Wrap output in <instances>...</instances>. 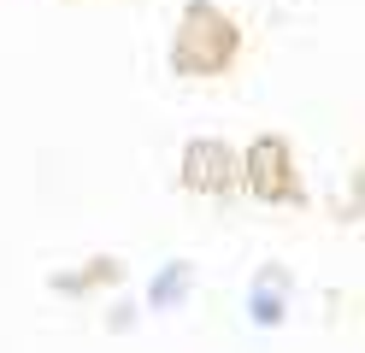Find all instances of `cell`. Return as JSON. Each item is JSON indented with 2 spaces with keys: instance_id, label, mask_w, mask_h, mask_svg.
I'll return each instance as SVG.
<instances>
[{
  "instance_id": "6da1fadb",
  "label": "cell",
  "mask_w": 365,
  "mask_h": 353,
  "mask_svg": "<svg viewBox=\"0 0 365 353\" xmlns=\"http://www.w3.org/2000/svg\"><path fill=\"white\" fill-rule=\"evenodd\" d=\"M236 47H242V30L212 6V0H195V6L182 12L177 36H171V65L182 77H218V71H230Z\"/></svg>"
},
{
  "instance_id": "7a4b0ae2",
  "label": "cell",
  "mask_w": 365,
  "mask_h": 353,
  "mask_svg": "<svg viewBox=\"0 0 365 353\" xmlns=\"http://www.w3.org/2000/svg\"><path fill=\"white\" fill-rule=\"evenodd\" d=\"M247 188H254V200L301 206V177H294V153L283 135H259L247 148Z\"/></svg>"
},
{
  "instance_id": "3957f363",
  "label": "cell",
  "mask_w": 365,
  "mask_h": 353,
  "mask_svg": "<svg viewBox=\"0 0 365 353\" xmlns=\"http://www.w3.org/2000/svg\"><path fill=\"white\" fill-rule=\"evenodd\" d=\"M177 183L189 188V195H230V183H236V159H230V148H224V141H212V135H195L189 148H182Z\"/></svg>"
},
{
  "instance_id": "277c9868",
  "label": "cell",
  "mask_w": 365,
  "mask_h": 353,
  "mask_svg": "<svg viewBox=\"0 0 365 353\" xmlns=\"http://www.w3.org/2000/svg\"><path fill=\"white\" fill-rule=\"evenodd\" d=\"M283 289H289L283 271H265V277L254 282V324H277V318H283Z\"/></svg>"
},
{
  "instance_id": "5b68a950",
  "label": "cell",
  "mask_w": 365,
  "mask_h": 353,
  "mask_svg": "<svg viewBox=\"0 0 365 353\" xmlns=\"http://www.w3.org/2000/svg\"><path fill=\"white\" fill-rule=\"evenodd\" d=\"M182 289H189V265H165V271H159V282H153V306L182 300Z\"/></svg>"
},
{
  "instance_id": "8992f818",
  "label": "cell",
  "mask_w": 365,
  "mask_h": 353,
  "mask_svg": "<svg viewBox=\"0 0 365 353\" xmlns=\"http://www.w3.org/2000/svg\"><path fill=\"white\" fill-rule=\"evenodd\" d=\"M112 277H118V265H112V259H101L95 271H83V277H53V282H59V289H88V282H112Z\"/></svg>"
}]
</instances>
